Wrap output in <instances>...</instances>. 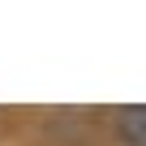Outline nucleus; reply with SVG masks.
<instances>
[{"label": "nucleus", "instance_id": "f257e3e1", "mask_svg": "<svg viewBox=\"0 0 146 146\" xmlns=\"http://www.w3.org/2000/svg\"><path fill=\"white\" fill-rule=\"evenodd\" d=\"M116 129L129 146H146V103H125L116 108Z\"/></svg>", "mask_w": 146, "mask_h": 146}]
</instances>
